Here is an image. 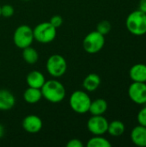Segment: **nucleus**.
I'll use <instances>...</instances> for the list:
<instances>
[{"label":"nucleus","instance_id":"obj_24","mask_svg":"<svg viewBox=\"0 0 146 147\" xmlns=\"http://www.w3.org/2000/svg\"><path fill=\"white\" fill-rule=\"evenodd\" d=\"M49 22L55 28H59L62 24H63V18L59 16V15H55L51 17Z\"/></svg>","mask_w":146,"mask_h":147},{"label":"nucleus","instance_id":"obj_11","mask_svg":"<svg viewBox=\"0 0 146 147\" xmlns=\"http://www.w3.org/2000/svg\"><path fill=\"white\" fill-rule=\"evenodd\" d=\"M132 142L139 147H146V127L138 125L131 132Z\"/></svg>","mask_w":146,"mask_h":147},{"label":"nucleus","instance_id":"obj_15","mask_svg":"<svg viewBox=\"0 0 146 147\" xmlns=\"http://www.w3.org/2000/svg\"><path fill=\"white\" fill-rule=\"evenodd\" d=\"M101 84V78L96 73H90L83 81V87L88 92L95 91Z\"/></svg>","mask_w":146,"mask_h":147},{"label":"nucleus","instance_id":"obj_19","mask_svg":"<svg viewBox=\"0 0 146 147\" xmlns=\"http://www.w3.org/2000/svg\"><path fill=\"white\" fill-rule=\"evenodd\" d=\"M22 58L26 63L29 65H34L39 59V53L36 49L29 46L22 49Z\"/></svg>","mask_w":146,"mask_h":147},{"label":"nucleus","instance_id":"obj_3","mask_svg":"<svg viewBox=\"0 0 146 147\" xmlns=\"http://www.w3.org/2000/svg\"><path fill=\"white\" fill-rule=\"evenodd\" d=\"M69 103L75 113L83 115L89 112L91 99L87 92H84L83 90H76L71 95Z\"/></svg>","mask_w":146,"mask_h":147},{"label":"nucleus","instance_id":"obj_22","mask_svg":"<svg viewBox=\"0 0 146 147\" xmlns=\"http://www.w3.org/2000/svg\"><path fill=\"white\" fill-rule=\"evenodd\" d=\"M15 13L14 7L10 4H4L1 6V16L4 18L11 17Z\"/></svg>","mask_w":146,"mask_h":147},{"label":"nucleus","instance_id":"obj_18","mask_svg":"<svg viewBox=\"0 0 146 147\" xmlns=\"http://www.w3.org/2000/svg\"><path fill=\"white\" fill-rule=\"evenodd\" d=\"M126 130V127L124 123L119 120H114L108 123V132L113 137H120L121 136Z\"/></svg>","mask_w":146,"mask_h":147},{"label":"nucleus","instance_id":"obj_27","mask_svg":"<svg viewBox=\"0 0 146 147\" xmlns=\"http://www.w3.org/2000/svg\"><path fill=\"white\" fill-rule=\"evenodd\" d=\"M4 134V127H3V125L0 124V139L3 136Z\"/></svg>","mask_w":146,"mask_h":147},{"label":"nucleus","instance_id":"obj_25","mask_svg":"<svg viewBox=\"0 0 146 147\" xmlns=\"http://www.w3.org/2000/svg\"><path fill=\"white\" fill-rule=\"evenodd\" d=\"M67 147H83V144L82 143V141L78 139H72L71 140H69L66 144Z\"/></svg>","mask_w":146,"mask_h":147},{"label":"nucleus","instance_id":"obj_28","mask_svg":"<svg viewBox=\"0 0 146 147\" xmlns=\"http://www.w3.org/2000/svg\"><path fill=\"white\" fill-rule=\"evenodd\" d=\"M0 16H1V6H0Z\"/></svg>","mask_w":146,"mask_h":147},{"label":"nucleus","instance_id":"obj_13","mask_svg":"<svg viewBox=\"0 0 146 147\" xmlns=\"http://www.w3.org/2000/svg\"><path fill=\"white\" fill-rule=\"evenodd\" d=\"M26 82L28 87L41 89L46 82L45 76L39 71H30L26 78Z\"/></svg>","mask_w":146,"mask_h":147},{"label":"nucleus","instance_id":"obj_14","mask_svg":"<svg viewBox=\"0 0 146 147\" xmlns=\"http://www.w3.org/2000/svg\"><path fill=\"white\" fill-rule=\"evenodd\" d=\"M15 104V96L8 90H0V110H9Z\"/></svg>","mask_w":146,"mask_h":147},{"label":"nucleus","instance_id":"obj_5","mask_svg":"<svg viewBox=\"0 0 146 147\" xmlns=\"http://www.w3.org/2000/svg\"><path fill=\"white\" fill-rule=\"evenodd\" d=\"M105 45V37L99 32L92 31L89 33L83 40V47L84 51L89 54L99 53Z\"/></svg>","mask_w":146,"mask_h":147},{"label":"nucleus","instance_id":"obj_21","mask_svg":"<svg viewBox=\"0 0 146 147\" xmlns=\"http://www.w3.org/2000/svg\"><path fill=\"white\" fill-rule=\"evenodd\" d=\"M111 23L107 21V20H103V21H101L97 26H96V31L99 32L100 34H103V35H106L108 34L110 31H111Z\"/></svg>","mask_w":146,"mask_h":147},{"label":"nucleus","instance_id":"obj_16","mask_svg":"<svg viewBox=\"0 0 146 147\" xmlns=\"http://www.w3.org/2000/svg\"><path fill=\"white\" fill-rule=\"evenodd\" d=\"M108 109V102L102 98H97L91 101L89 112L92 115H103Z\"/></svg>","mask_w":146,"mask_h":147},{"label":"nucleus","instance_id":"obj_9","mask_svg":"<svg viewBox=\"0 0 146 147\" xmlns=\"http://www.w3.org/2000/svg\"><path fill=\"white\" fill-rule=\"evenodd\" d=\"M128 96L136 104H146V83L133 82L128 87Z\"/></svg>","mask_w":146,"mask_h":147},{"label":"nucleus","instance_id":"obj_23","mask_svg":"<svg viewBox=\"0 0 146 147\" xmlns=\"http://www.w3.org/2000/svg\"><path fill=\"white\" fill-rule=\"evenodd\" d=\"M137 120L139 125L146 127V106L142 108L139 111L138 115H137Z\"/></svg>","mask_w":146,"mask_h":147},{"label":"nucleus","instance_id":"obj_6","mask_svg":"<svg viewBox=\"0 0 146 147\" xmlns=\"http://www.w3.org/2000/svg\"><path fill=\"white\" fill-rule=\"evenodd\" d=\"M34 33L33 28L28 25H21L16 28L13 35L14 44L21 49L28 47L32 45L34 41Z\"/></svg>","mask_w":146,"mask_h":147},{"label":"nucleus","instance_id":"obj_10","mask_svg":"<svg viewBox=\"0 0 146 147\" xmlns=\"http://www.w3.org/2000/svg\"><path fill=\"white\" fill-rule=\"evenodd\" d=\"M22 126L27 133L37 134L41 130L43 123L39 116L35 115H29L22 120Z\"/></svg>","mask_w":146,"mask_h":147},{"label":"nucleus","instance_id":"obj_17","mask_svg":"<svg viewBox=\"0 0 146 147\" xmlns=\"http://www.w3.org/2000/svg\"><path fill=\"white\" fill-rule=\"evenodd\" d=\"M42 98V93L40 89L28 87L23 93V99L29 104H34L40 101Z\"/></svg>","mask_w":146,"mask_h":147},{"label":"nucleus","instance_id":"obj_20","mask_svg":"<svg viewBox=\"0 0 146 147\" xmlns=\"http://www.w3.org/2000/svg\"><path fill=\"white\" fill-rule=\"evenodd\" d=\"M112 144L102 135H94L87 142V147H111Z\"/></svg>","mask_w":146,"mask_h":147},{"label":"nucleus","instance_id":"obj_26","mask_svg":"<svg viewBox=\"0 0 146 147\" xmlns=\"http://www.w3.org/2000/svg\"><path fill=\"white\" fill-rule=\"evenodd\" d=\"M139 9L146 13V0H140L139 3Z\"/></svg>","mask_w":146,"mask_h":147},{"label":"nucleus","instance_id":"obj_1","mask_svg":"<svg viewBox=\"0 0 146 147\" xmlns=\"http://www.w3.org/2000/svg\"><path fill=\"white\" fill-rule=\"evenodd\" d=\"M40 90L42 97L52 103H59L62 102L66 95L65 86L56 79L46 81Z\"/></svg>","mask_w":146,"mask_h":147},{"label":"nucleus","instance_id":"obj_12","mask_svg":"<svg viewBox=\"0 0 146 147\" xmlns=\"http://www.w3.org/2000/svg\"><path fill=\"white\" fill-rule=\"evenodd\" d=\"M129 77L133 82L146 83V65L136 64L133 65L129 71Z\"/></svg>","mask_w":146,"mask_h":147},{"label":"nucleus","instance_id":"obj_7","mask_svg":"<svg viewBox=\"0 0 146 147\" xmlns=\"http://www.w3.org/2000/svg\"><path fill=\"white\" fill-rule=\"evenodd\" d=\"M46 68L52 77L60 78L66 72L67 62L62 55L53 54L46 60Z\"/></svg>","mask_w":146,"mask_h":147},{"label":"nucleus","instance_id":"obj_4","mask_svg":"<svg viewBox=\"0 0 146 147\" xmlns=\"http://www.w3.org/2000/svg\"><path fill=\"white\" fill-rule=\"evenodd\" d=\"M57 28H55L49 22H40L33 29L34 39L40 43L47 44L52 42L57 34Z\"/></svg>","mask_w":146,"mask_h":147},{"label":"nucleus","instance_id":"obj_29","mask_svg":"<svg viewBox=\"0 0 146 147\" xmlns=\"http://www.w3.org/2000/svg\"><path fill=\"white\" fill-rule=\"evenodd\" d=\"M23 1H29V0H23Z\"/></svg>","mask_w":146,"mask_h":147},{"label":"nucleus","instance_id":"obj_2","mask_svg":"<svg viewBox=\"0 0 146 147\" xmlns=\"http://www.w3.org/2000/svg\"><path fill=\"white\" fill-rule=\"evenodd\" d=\"M127 30L133 35L141 36L146 34V13L139 9L131 12L126 20Z\"/></svg>","mask_w":146,"mask_h":147},{"label":"nucleus","instance_id":"obj_8","mask_svg":"<svg viewBox=\"0 0 146 147\" xmlns=\"http://www.w3.org/2000/svg\"><path fill=\"white\" fill-rule=\"evenodd\" d=\"M108 123L103 115H92L87 121V128L93 135H103L108 132Z\"/></svg>","mask_w":146,"mask_h":147}]
</instances>
